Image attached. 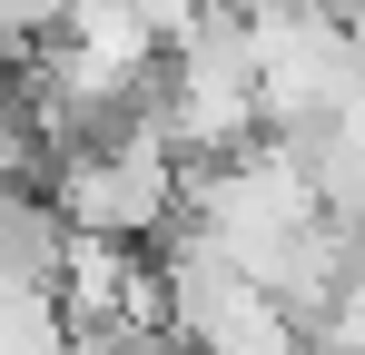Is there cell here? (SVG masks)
I'll return each instance as SVG.
<instances>
[{"instance_id":"cell-2","label":"cell","mask_w":365,"mask_h":355,"mask_svg":"<svg viewBox=\"0 0 365 355\" xmlns=\"http://www.w3.org/2000/svg\"><path fill=\"white\" fill-rule=\"evenodd\" d=\"M60 207L40 197V178L30 187H0V296H50L60 277Z\"/></svg>"},{"instance_id":"cell-1","label":"cell","mask_w":365,"mask_h":355,"mask_svg":"<svg viewBox=\"0 0 365 355\" xmlns=\"http://www.w3.org/2000/svg\"><path fill=\"white\" fill-rule=\"evenodd\" d=\"M178 148L158 138V118L138 109L119 118L99 148H69L60 178L40 187L50 207H60L69 237H109V247H158V237L178 227Z\"/></svg>"}]
</instances>
